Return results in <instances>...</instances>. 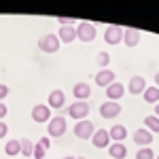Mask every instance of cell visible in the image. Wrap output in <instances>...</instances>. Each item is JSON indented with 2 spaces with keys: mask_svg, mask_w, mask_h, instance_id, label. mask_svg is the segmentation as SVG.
Instances as JSON below:
<instances>
[{
  "mask_svg": "<svg viewBox=\"0 0 159 159\" xmlns=\"http://www.w3.org/2000/svg\"><path fill=\"white\" fill-rule=\"evenodd\" d=\"M142 98L148 104H159V87H147L144 93H142Z\"/></svg>",
  "mask_w": 159,
  "mask_h": 159,
  "instance_id": "cell-20",
  "label": "cell"
},
{
  "mask_svg": "<svg viewBox=\"0 0 159 159\" xmlns=\"http://www.w3.org/2000/svg\"><path fill=\"white\" fill-rule=\"evenodd\" d=\"M121 104L119 102H104V104H100V115L104 117V119H115V117H119V112H121Z\"/></svg>",
  "mask_w": 159,
  "mask_h": 159,
  "instance_id": "cell-7",
  "label": "cell"
},
{
  "mask_svg": "<svg viewBox=\"0 0 159 159\" xmlns=\"http://www.w3.org/2000/svg\"><path fill=\"white\" fill-rule=\"evenodd\" d=\"M117 79H115V72L112 70H108V68H104V70H100L98 74H96V85H100V87H106L108 85H112Z\"/></svg>",
  "mask_w": 159,
  "mask_h": 159,
  "instance_id": "cell-12",
  "label": "cell"
},
{
  "mask_svg": "<svg viewBox=\"0 0 159 159\" xmlns=\"http://www.w3.org/2000/svg\"><path fill=\"white\" fill-rule=\"evenodd\" d=\"M72 93L79 102H87V98L91 96V87L87 85V83H76V85L72 87Z\"/></svg>",
  "mask_w": 159,
  "mask_h": 159,
  "instance_id": "cell-15",
  "label": "cell"
},
{
  "mask_svg": "<svg viewBox=\"0 0 159 159\" xmlns=\"http://www.w3.org/2000/svg\"><path fill=\"white\" fill-rule=\"evenodd\" d=\"M38 144H43L45 148H49V136H45V138H40V140H38Z\"/></svg>",
  "mask_w": 159,
  "mask_h": 159,
  "instance_id": "cell-31",
  "label": "cell"
},
{
  "mask_svg": "<svg viewBox=\"0 0 159 159\" xmlns=\"http://www.w3.org/2000/svg\"><path fill=\"white\" fill-rule=\"evenodd\" d=\"M108 155L112 159H125L127 157V147L123 142H112L108 147Z\"/></svg>",
  "mask_w": 159,
  "mask_h": 159,
  "instance_id": "cell-16",
  "label": "cell"
},
{
  "mask_svg": "<svg viewBox=\"0 0 159 159\" xmlns=\"http://www.w3.org/2000/svg\"><path fill=\"white\" fill-rule=\"evenodd\" d=\"M4 153H7V157H9V159L15 157L17 153H21V144H19V140H17V138H15V140H9L7 147H4Z\"/></svg>",
  "mask_w": 159,
  "mask_h": 159,
  "instance_id": "cell-21",
  "label": "cell"
},
{
  "mask_svg": "<svg viewBox=\"0 0 159 159\" xmlns=\"http://www.w3.org/2000/svg\"><path fill=\"white\" fill-rule=\"evenodd\" d=\"M134 142L144 148L147 144H151V142H153V134L148 132L147 127H140V129H136V132H134Z\"/></svg>",
  "mask_w": 159,
  "mask_h": 159,
  "instance_id": "cell-13",
  "label": "cell"
},
{
  "mask_svg": "<svg viewBox=\"0 0 159 159\" xmlns=\"http://www.w3.org/2000/svg\"><path fill=\"white\" fill-rule=\"evenodd\" d=\"M7 96H9V87H7V85H0V102L7 98Z\"/></svg>",
  "mask_w": 159,
  "mask_h": 159,
  "instance_id": "cell-28",
  "label": "cell"
},
{
  "mask_svg": "<svg viewBox=\"0 0 159 159\" xmlns=\"http://www.w3.org/2000/svg\"><path fill=\"white\" fill-rule=\"evenodd\" d=\"M45 153H47V148L43 147V144H34V159H45Z\"/></svg>",
  "mask_w": 159,
  "mask_h": 159,
  "instance_id": "cell-26",
  "label": "cell"
},
{
  "mask_svg": "<svg viewBox=\"0 0 159 159\" xmlns=\"http://www.w3.org/2000/svg\"><path fill=\"white\" fill-rule=\"evenodd\" d=\"M87 115H89V104L87 102H72L70 106H68V117H72L76 121H83L87 119Z\"/></svg>",
  "mask_w": 159,
  "mask_h": 159,
  "instance_id": "cell-5",
  "label": "cell"
},
{
  "mask_svg": "<svg viewBox=\"0 0 159 159\" xmlns=\"http://www.w3.org/2000/svg\"><path fill=\"white\" fill-rule=\"evenodd\" d=\"M19 144H21V155H24V157H32V153H34V144H32L28 138H19Z\"/></svg>",
  "mask_w": 159,
  "mask_h": 159,
  "instance_id": "cell-23",
  "label": "cell"
},
{
  "mask_svg": "<svg viewBox=\"0 0 159 159\" xmlns=\"http://www.w3.org/2000/svg\"><path fill=\"white\" fill-rule=\"evenodd\" d=\"M125 96V87L121 85V83H112V85L106 87V98H108V102H119V100Z\"/></svg>",
  "mask_w": 159,
  "mask_h": 159,
  "instance_id": "cell-11",
  "label": "cell"
},
{
  "mask_svg": "<svg viewBox=\"0 0 159 159\" xmlns=\"http://www.w3.org/2000/svg\"><path fill=\"white\" fill-rule=\"evenodd\" d=\"M57 24H60L61 28H68V25H72V28H74V24H76V21H74V19H70V17H57Z\"/></svg>",
  "mask_w": 159,
  "mask_h": 159,
  "instance_id": "cell-27",
  "label": "cell"
},
{
  "mask_svg": "<svg viewBox=\"0 0 159 159\" xmlns=\"http://www.w3.org/2000/svg\"><path fill=\"white\" fill-rule=\"evenodd\" d=\"M91 144L98 148H106L110 147V136H108V129H96V134L91 136Z\"/></svg>",
  "mask_w": 159,
  "mask_h": 159,
  "instance_id": "cell-9",
  "label": "cell"
},
{
  "mask_svg": "<svg viewBox=\"0 0 159 159\" xmlns=\"http://www.w3.org/2000/svg\"><path fill=\"white\" fill-rule=\"evenodd\" d=\"M144 127H147L151 134H159V119L155 115H148L144 117Z\"/></svg>",
  "mask_w": 159,
  "mask_h": 159,
  "instance_id": "cell-22",
  "label": "cell"
},
{
  "mask_svg": "<svg viewBox=\"0 0 159 159\" xmlns=\"http://www.w3.org/2000/svg\"><path fill=\"white\" fill-rule=\"evenodd\" d=\"M61 47L60 38L57 34H45V36L38 40V49L43 51V53H57Z\"/></svg>",
  "mask_w": 159,
  "mask_h": 159,
  "instance_id": "cell-1",
  "label": "cell"
},
{
  "mask_svg": "<svg viewBox=\"0 0 159 159\" xmlns=\"http://www.w3.org/2000/svg\"><path fill=\"white\" fill-rule=\"evenodd\" d=\"M104 40L108 45H119V43H123V28L121 25H108L104 30Z\"/></svg>",
  "mask_w": 159,
  "mask_h": 159,
  "instance_id": "cell-6",
  "label": "cell"
},
{
  "mask_svg": "<svg viewBox=\"0 0 159 159\" xmlns=\"http://www.w3.org/2000/svg\"><path fill=\"white\" fill-rule=\"evenodd\" d=\"M64 104H66V93H64L61 89H53L49 93V104H47V106H49V108H61Z\"/></svg>",
  "mask_w": 159,
  "mask_h": 159,
  "instance_id": "cell-14",
  "label": "cell"
},
{
  "mask_svg": "<svg viewBox=\"0 0 159 159\" xmlns=\"http://www.w3.org/2000/svg\"><path fill=\"white\" fill-rule=\"evenodd\" d=\"M7 132H9L7 123H4V121H0V138H4V136H7Z\"/></svg>",
  "mask_w": 159,
  "mask_h": 159,
  "instance_id": "cell-29",
  "label": "cell"
},
{
  "mask_svg": "<svg viewBox=\"0 0 159 159\" xmlns=\"http://www.w3.org/2000/svg\"><path fill=\"white\" fill-rule=\"evenodd\" d=\"M155 159H159V155H157V157H155Z\"/></svg>",
  "mask_w": 159,
  "mask_h": 159,
  "instance_id": "cell-36",
  "label": "cell"
},
{
  "mask_svg": "<svg viewBox=\"0 0 159 159\" xmlns=\"http://www.w3.org/2000/svg\"><path fill=\"white\" fill-rule=\"evenodd\" d=\"M96 61H98V66H100V68L104 70V68H106V66L110 64V55L106 53V51H100V53H98V57H96Z\"/></svg>",
  "mask_w": 159,
  "mask_h": 159,
  "instance_id": "cell-24",
  "label": "cell"
},
{
  "mask_svg": "<svg viewBox=\"0 0 159 159\" xmlns=\"http://www.w3.org/2000/svg\"><path fill=\"white\" fill-rule=\"evenodd\" d=\"M93 134H96V125L89 121V119L76 121V125H74V136H76V138H81V140H89Z\"/></svg>",
  "mask_w": 159,
  "mask_h": 159,
  "instance_id": "cell-2",
  "label": "cell"
},
{
  "mask_svg": "<svg viewBox=\"0 0 159 159\" xmlns=\"http://www.w3.org/2000/svg\"><path fill=\"white\" fill-rule=\"evenodd\" d=\"M66 127H68V123H66V117H51L49 121V136L51 138H61V136L66 134Z\"/></svg>",
  "mask_w": 159,
  "mask_h": 159,
  "instance_id": "cell-4",
  "label": "cell"
},
{
  "mask_svg": "<svg viewBox=\"0 0 159 159\" xmlns=\"http://www.w3.org/2000/svg\"><path fill=\"white\" fill-rule=\"evenodd\" d=\"M108 136H110L112 142H123L127 138V127L125 125H112L108 129Z\"/></svg>",
  "mask_w": 159,
  "mask_h": 159,
  "instance_id": "cell-17",
  "label": "cell"
},
{
  "mask_svg": "<svg viewBox=\"0 0 159 159\" xmlns=\"http://www.w3.org/2000/svg\"><path fill=\"white\" fill-rule=\"evenodd\" d=\"M76 38L81 43H91L96 38V25L89 24V21H81L76 24Z\"/></svg>",
  "mask_w": 159,
  "mask_h": 159,
  "instance_id": "cell-3",
  "label": "cell"
},
{
  "mask_svg": "<svg viewBox=\"0 0 159 159\" xmlns=\"http://www.w3.org/2000/svg\"><path fill=\"white\" fill-rule=\"evenodd\" d=\"M7 112H9V108H7V106H4V104L0 102V121H2V119L7 117Z\"/></svg>",
  "mask_w": 159,
  "mask_h": 159,
  "instance_id": "cell-30",
  "label": "cell"
},
{
  "mask_svg": "<svg viewBox=\"0 0 159 159\" xmlns=\"http://www.w3.org/2000/svg\"><path fill=\"white\" fill-rule=\"evenodd\" d=\"M32 119L36 123H49L51 121V108L47 104H36L32 108Z\"/></svg>",
  "mask_w": 159,
  "mask_h": 159,
  "instance_id": "cell-8",
  "label": "cell"
},
{
  "mask_svg": "<svg viewBox=\"0 0 159 159\" xmlns=\"http://www.w3.org/2000/svg\"><path fill=\"white\" fill-rule=\"evenodd\" d=\"M155 117L159 119V104H155Z\"/></svg>",
  "mask_w": 159,
  "mask_h": 159,
  "instance_id": "cell-32",
  "label": "cell"
},
{
  "mask_svg": "<svg viewBox=\"0 0 159 159\" xmlns=\"http://www.w3.org/2000/svg\"><path fill=\"white\" fill-rule=\"evenodd\" d=\"M57 38H60V43H74V40H76V28H72V25L60 28Z\"/></svg>",
  "mask_w": 159,
  "mask_h": 159,
  "instance_id": "cell-19",
  "label": "cell"
},
{
  "mask_svg": "<svg viewBox=\"0 0 159 159\" xmlns=\"http://www.w3.org/2000/svg\"><path fill=\"white\" fill-rule=\"evenodd\" d=\"M155 87H159V72L155 74Z\"/></svg>",
  "mask_w": 159,
  "mask_h": 159,
  "instance_id": "cell-33",
  "label": "cell"
},
{
  "mask_svg": "<svg viewBox=\"0 0 159 159\" xmlns=\"http://www.w3.org/2000/svg\"><path fill=\"white\" fill-rule=\"evenodd\" d=\"M157 155L153 153V148H148V147H144V148H140L138 153H136V159H155Z\"/></svg>",
  "mask_w": 159,
  "mask_h": 159,
  "instance_id": "cell-25",
  "label": "cell"
},
{
  "mask_svg": "<svg viewBox=\"0 0 159 159\" xmlns=\"http://www.w3.org/2000/svg\"><path fill=\"white\" fill-rule=\"evenodd\" d=\"M7 159H9V157H7Z\"/></svg>",
  "mask_w": 159,
  "mask_h": 159,
  "instance_id": "cell-37",
  "label": "cell"
},
{
  "mask_svg": "<svg viewBox=\"0 0 159 159\" xmlns=\"http://www.w3.org/2000/svg\"><path fill=\"white\" fill-rule=\"evenodd\" d=\"M61 159H76V157H72V155H68V157H61Z\"/></svg>",
  "mask_w": 159,
  "mask_h": 159,
  "instance_id": "cell-34",
  "label": "cell"
},
{
  "mask_svg": "<svg viewBox=\"0 0 159 159\" xmlns=\"http://www.w3.org/2000/svg\"><path fill=\"white\" fill-rule=\"evenodd\" d=\"M123 43H125L127 47H136V45L140 43V32H138V30H134V28L123 30Z\"/></svg>",
  "mask_w": 159,
  "mask_h": 159,
  "instance_id": "cell-18",
  "label": "cell"
},
{
  "mask_svg": "<svg viewBox=\"0 0 159 159\" xmlns=\"http://www.w3.org/2000/svg\"><path fill=\"white\" fill-rule=\"evenodd\" d=\"M76 159H85V157H76Z\"/></svg>",
  "mask_w": 159,
  "mask_h": 159,
  "instance_id": "cell-35",
  "label": "cell"
},
{
  "mask_svg": "<svg viewBox=\"0 0 159 159\" xmlns=\"http://www.w3.org/2000/svg\"><path fill=\"white\" fill-rule=\"evenodd\" d=\"M144 89H147V81H144V76H132V79H129V83H127V91H129L132 96L144 93Z\"/></svg>",
  "mask_w": 159,
  "mask_h": 159,
  "instance_id": "cell-10",
  "label": "cell"
}]
</instances>
